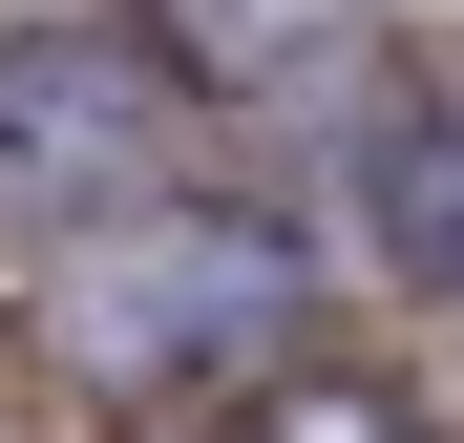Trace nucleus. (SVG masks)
Returning <instances> with one entry per match:
<instances>
[{
	"instance_id": "1",
	"label": "nucleus",
	"mask_w": 464,
	"mask_h": 443,
	"mask_svg": "<svg viewBox=\"0 0 464 443\" xmlns=\"http://www.w3.org/2000/svg\"><path fill=\"white\" fill-rule=\"evenodd\" d=\"M295 317V233L254 211H148L63 274V359H106V380H190V359H254Z\"/></svg>"
},
{
	"instance_id": "2",
	"label": "nucleus",
	"mask_w": 464,
	"mask_h": 443,
	"mask_svg": "<svg viewBox=\"0 0 464 443\" xmlns=\"http://www.w3.org/2000/svg\"><path fill=\"white\" fill-rule=\"evenodd\" d=\"M148 148V63L127 43H0V211H63Z\"/></svg>"
},
{
	"instance_id": "3",
	"label": "nucleus",
	"mask_w": 464,
	"mask_h": 443,
	"mask_svg": "<svg viewBox=\"0 0 464 443\" xmlns=\"http://www.w3.org/2000/svg\"><path fill=\"white\" fill-rule=\"evenodd\" d=\"M275 443H401V422H380V401H295Z\"/></svg>"
}]
</instances>
